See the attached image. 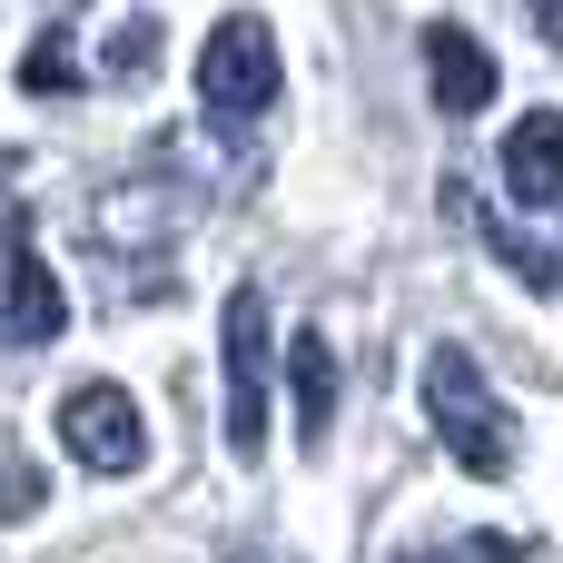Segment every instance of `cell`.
<instances>
[{"mask_svg":"<svg viewBox=\"0 0 563 563\" xmlns=\"http://www.w3.org/2000/svg\"><path fill=\"white\" fill-rule=\"evenodd\" d=\"M426 416H435V435L455 445V465L475 485H505L515 475V416L495 406V386H485V366L465 346H435L426 356Z\"/></svg>","mask_w":563,"mask_h":563,"instance_id":"cell-1","label":"cell"},{"mask_svg":"<svg viewBox=\"0 0 563 563\" xmlns=\"http://www.w3.org/2000/svg\"><path fill=\"white\" fill-rule=\"evenodd\" d=\"M198 99H208L218 119H257V109L277 99V40H267L257 10H228V20L208 30V49H198Z\"/></svg>","mask_w":563,"mask_h":563,"instance_id":"cell-2","label":"cell"},{"mask_svg":"<svg viewBox=\"0 0 563 563\" xmlns=\"http://www.w3.org/2000/svg\"><path fill=\"white\" fill-rule=\"evenodd\" d=\"M218 356H228V455L247 465V455L267 445V297H257V287L228 297Z\"/></svg>","mask_w":563,"mask_h":563,"instance_id":"cell-3","label":"cell"},{"mask_svg":"<svg viewBox=\"0 0 563 563\" xmlns=\"http://www.w3.org/2000/svg\"><path fill=\"white\" fill-rule=\"evenodd\" d=\"M59 445L89 465V475H129L139 455H148V426H139V406H129V386H69L59 396Z\"/></svg>","mask_w":563,"mask_h":563,"instance_id":"cell-4","label":"cell"},{"mask_svg":"<svg viewBox=\"0 0 563 563\" xmlns=\"http://www.w3.org/2000/svg\"><path fill=\"white\" fill-rule=\"evenodd\" d=\"M59 327H69V297L40 267L30 218H0V346H49Z\"/></svg>","mask_w":563,"mask_h":563,"instance_id":"cell-5","label":"cell"},{"mask_svg":"<svg viewBox=\"0 0 563 563\" xmlns=\"http://www.w3.org/2000/svg\"><path fill=\"white\" fill-rule=\"evenodd\" d=\"M426 89H435L445 119H475V109L495 99V49H485L465 20H435V30H426Z\"/></svg>","mask_w":563,"mask_h":563,"instance_id":"cell-6","label":"cell"},{"mask_svg":"<svg viewBox=\"0 0 563 563\" xmlns=\"http://www.w3.org/2000/svg\"><path fill=\"white\" fill-rule=\"evenodd\" d=\"M505 188L525 208H554L563 198V109H525L505 129Z\"/></svg>","mask_w":563,"mask_h":563,"instance_id":"cell-7","label":"cell"},{"mask_svg":"<svg viewBox=\"0 0 563 563\" xmlns=\"http://www.w3.org/2000/svg\"><path fill=\"white\" fill-rule=\"evenodd\" d=\"M287 396H297V435H307V445H327V426H336V356H327V336H317V327L287 346Z\"/></svg>","mask_w":563,"mask_h":563,"instance_id":"cell-8","label":"cell"},{"mask_svg":"<svg viewBox=\"0 0 563 563\" xmlns=\"http://www.w3.org/2000/svg\"><path fill=\"white\" fill-rule=\"evenodd\" d=\"M79 40H59V30H40L30 40V59H20V89L30 99H59V89H79V59H69Z\"/></svg>","mask_w":563,"mask_h":563,"instance_id":"cell-9","label":"cell"},{"mask_svg":"<svg viewBox=\"0 0 563 563\" xmlns=\"http://www.w3.org/2000/svg\"><path fill=\"white\" fill-rule=\"evenodd\" d=\"M148 69H158V20H129L109 40V79H148Z\"/></svg>","mask_w":563,"mask_h":563,"instance_id":"cell-10","label":"cell"},{"mask_svg":"<svg viewBox=\"0 0 563 563\" xmlns=\"http://www.w3.org/2000/svg\"><path fill=\"white\" fill-rule=\"evenodd\" d=\"M465 563H525V544H505V534H465Z\"/></svg>","mask_w":563,"mask_h":563,"instance_id":"cell-11","label":"cell"},{"mask_svg":"<svg viewBox=\"0 0 563 563\" xmlns=\"http://www.w3.org/2000/svg\"><path fill=\"white\" fill-rule=\"evenodd\" d=\"M534 30H544V40H563V0H534Z\"/></svg>","mask_w":563,"mask_h":563,"instance_id":"cell-12","label":"cell"},{"mask_svg":"<svg viewBox=\"0 0 563 563\" xmlns=\"http://www.w3.org/2000/svg\"><path fill=\"white\" fill-rule=\"evenodd\" d=\"M406 563H445V554H406Z\"/></svg>","mask_w":563,"mask_h":563,"instance_id":"cell-13","label":"cell"},{"mask_svg":"<svg viewBox=\"0 0 563 563\" xmlns=\"http://www.w3.org/2000/svg\"><path fill=\"white\" fill-rule=\"evenodd\" d=\"M59 10H79V0H59Z\"/></svg>","mask_w":563,"mask_h":563,"instance_id":"cell-14","label":"cell"}]
</instances>
